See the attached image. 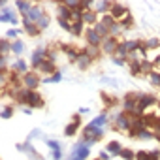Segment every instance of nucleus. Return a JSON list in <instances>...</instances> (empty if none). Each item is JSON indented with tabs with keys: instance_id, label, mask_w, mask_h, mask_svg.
Masks as SVG:
<instances>
[{
	"instance_id": "1",
	"label": "nucleus",
	"mask_w": 160,
	"mask_h": 160,
	"mask_svg": "<svg viewBox=\"0 0 160 160\" xmlns=\"http://www.w3.org/2000/svg\"><path fill=\"white\" fill-rule=\"evenodd\" d=\"M134 119H136V117H132V115L121 111L115 119H111L109 126H111L113 130H117V132H128V130L132 128V124H134Z\"/></svg>"
},
{
	"instance_id": "2",
	"label": "nucleus",
	"mask_w": 160,
	"mask_h": 160,
	"mask_svg": "<svg viewBox=\"0 0 160 160\" xmlns=\"http://www.w3.org/2000/svg\"><path fill=\"white\" fill-rule=\"evenodd\" d=\"M42 81H43V79H42L40 73L34 72V70H30L28 73L23 75V87L28 89V91H38V87L42 85Z\"/></svg>"
},
{
	"instance_id": "3",
	"label": "nucleus",
	"mask_w": 160,
	"mask_h": 160,
	"mask_svg": "<svg viewBox=\"0 0 160 160\" xmlns=\"http://www.w3.org/2000/svg\"><path fill=\"white\" fill-rule=\"evenodd\" d=\"M119 43H121V40L119 38H115V36H108V38H104V42H102V53L104 55H108V57H115L117 55V49H119Z\"/></svg>"
},
{
	"instance_id": "4",
	"label": "nucleus",
	"mask_w": 160,
	"mask_h": 160,
	"mask_svg": "<svg viewBox=\"0 0 160 160\" xmlns=\"http://www.w3.org/2000/svg\"><path fill=\"white\" fill-rule=\"evenodd\" d=\"M57 45H58V51L64 53L72 64H77V58H79V55H81V49H77L73 43H57Z\"/></svg>"
},
{
	"instance_id": "5",
	"label": "nucleus",
	"mask_w": 160,
	"mask_h": 160,
	"mask_svg": "<svg viewBox=\"0 0 160 160\" xmlns=\"http://www.w3.org/2000/svg\"><path fill=\"white\" fill-rule=\"evenodd\" d=\"M109 15H111L117 23H121L126 15H130V10H128V6H124V4H121V2H111Z\"/></svg>"
},
{
	"instance_id": "6",
	"label": "nucleus",
	"mask_w": 160,
	"mask_h": 160,
	"mask_svg": "<svg viewBox=\"0 0 160 160\" xmlns=\"http://www.w3.org/2000/svg\"><path fill=\"white\" fill-rule=\"evenodd\" d=\"M79 130H81V113H73L72 115V121L66 124V128H64V136L66 138H72V136H75Z\"/></svg>"
},
{
	"instance_id": "7",
	"label": "nucleus",
	"mask_w": 160,
	"mask_h": 160,
	"mask_svg": "<svg viewBox=\"0 0 160 160\" xmlns=\"http://www.w3.org/2000/svg\"><path fill=\"white\" fill-rule=\"evenodd\" d=\"M138 96H139V92H126V96L122 98V111L124 113L132 115L136 111V108H138Z\"/></svg>"
},
{
	"instance_id": "8",
	"label": "nucleus",
	"mask_w": 160,
	"mask_h": 160,
	"mask_svg": "<svg viewBox=\"0 0 160 160\" xmlns=\"http://www.w3.org/2000/svg\"><path fill=\"white\" fill-rule=\"evenodd\" d=\"M47 58V47H38V49H34L32 51V57H30V68L36 72L40 66H42V62Z\"/></svg>"
},
{
	"instance_id": "9",
	"label": "nucleus",
	"mask_w": 160,
	"mask_h": 160,
	"mask_svg": "<svg viewBox=\"0 0 160 160\" xmlns=\"http://www.w3.org/2000/svg\"><path fill=\"white\" fill-rule=\"evenodd\" d=\"M85 42H87V45H96V47H100L102 45V42H104V38L94 30V27H87V30H85Z\"/></svg>"
},
{
	"instance_id": "10",
	"label": "nucleus",
	"mask_w": 160,
	"mask_h": 160,
	"mask_svg": "<svg viewBox=\"0 0 160 160\" xmlns=\"http://www.w3.org/2000/svg\"><path fill=\"white\" fill-rule=\"evenodd\" d=\"M21 23H23V30L27 32V36H30V38H40L42 28H40L36 23H30V21L25 19V17H21Z\"/></svg>"
},
{
	"instance_id": "11",
	"label": "nucleus",
	"mask_w": 160,
	"mask_h": 160,
	"mask_svg": "<svg viewBox=\"0 0 160 160\" xmlns=\"http://www.w3.org/2000/svg\"><path fill=\"white\" fill-rule=\"evenodd\" d=\"M28 108H30V109H42V108H45V100H43V96H42L38 91H30Z\"/></svg>"
},
{
	"instance_id": "12",
	"label": "nucleus",
	"mask_w": 160,
	"mask_h": 160,
	"mask_svg": "<svg viewBox=\"0 0 160 160\" xmlns=\"http://www.w3.org/2000/svg\"><path fill=\"white\" fill-rule=\"evenodd\" d=\"M43 13H45V10H43V8H42L40 4H36V6L32 4L30 12H28V13L25 15V19H28L30 23H36V25H38V21H40V19L43 17Z\"/></svg>"
},
{
	"instance_id": "13",
	"label": "nucleus",
	"mask_w": 160,
	"mask_h": 160,
	"mask_svg": "<svg viewBox=\"0 0 160 160\" xmlns=\"http://www.w3.org/2000/svg\"><path fill=\"white\" fill-rule=\"evenodd\" d=\"M92 10L102 17V15L109 13V10H111V2H109V0H96V2L92 4Z\"/></svg>"
},
{
	"instance_id": "14",
	"label": "nucleus",
	"mask_w": 160,
	"mask_h": 160,
	"mask_svg": "<svg viewBox=\"0 0 160 160\" xmlns=\"http://www.w3.org/2000/svg\"><path fill=\"white\" fill-rule=\"evenodd\" d=\"M36 72H38V73H45V75H53V73H57L58 70H57V64H55L53 60L45 58V60L42 62V66H40Z\"/></svg>"
},
{
	"instance_id": "15",
	"label": "nucleus",
	"mask_w": 160,
	"mask_h": 160,
	"mask_svg": "<svg viewBox=\"0 0 160 160\" xmlns=\"http://www.w3.org/2000/svg\"><path fill=\"white\" fill-rule=\"evenodd\" d=\"M92 64H94V60H92L89 55H85V53L81 51V55H79V58H77V68L81 70V72H87V70L92 68Z\"/></svg>"
},
{
	"instance_id": "16",
	"label": "nucleus",
	"mask_w": 160,
	"mask_h": 160,
	"mask_svg": "<svg viewBox=\"0 0 160 160\" xmlns=\"http://www.w3.org/2000/svg\"><path fill=\"white\" fill-rule=\"evenodd\" d=\"M158 115L156 113H152V111H147L143 117H141V121H143V126L145 128H151V130H154L156 128V122H158Z\"/></svg>"
},
{
	"instance_id": "17",
	"label": "nucleus",
	"mask_w": 160,
	"mask_h": 160,
	"mask_svg": "<svg viewBox=\"0 0 160 160\" xmlns=\"http://www.w3.org/2000/svg\"><path fill=\"white\" fill-rule=\"evenodd\" d=\"M83 23H85L87 27H96V25L100 23V15H98L94 10H89V12L83 13Z\"/></svg>"
},
{
	"instance_id": "18",
	"label": "nucleus",
	"mask_w": 160,
	"mask_h": 160,
	"mask_svg": "<svg viewBox=\"0 0 160 160\" xmlns=\"http://www.w3.org/2000/svg\"><path fill=\"white\" fill-rule=\"evenodd\" d=\"M55 15L57 17H62V19H70L72 21V10L64 4V2H58L57 8H55Z\"/></svg>"
},
{
	"instance_id": "19",
	"label": "nucleus",
	"mask_w": 160,
	"mask_h": 160,
	"mask_svg": "<svg viewBox=\"0 0 160 160\" xmlns=\"http://www.w3.org/2000/svg\"><path fill=\"white\" fill-rule=\"evenodd\" d=\"M81 51H83L85 55H89V57H91L94 62H96V60H98V58L104 55V53H102V47H96V45H85Z\"/></svg>"
},
{
	"instance_id": "20",
	"label": "nucleus",
	"mask_w": 160,
	"mask_h": 160,
	"mask_svg": "<svg viewBox=\"0 0 160 160\" xmlns=\"http://www.w3.org/2000/svg\"><path fill=\"white\" fill-rule=\"evenodd\" d=\"M85 30H87V25L83 23V21H75V23H72V36L73 38H81V36H85Z\"/></svg>"
},
{
	"instance_id": "21",
	"label": "nucleus",
	"mask_w": 160,
	"mask_h": 160,
	"mask_svg": "<svg viewBox=\"0 0 160 160\" xmlns=\"http://www.w3.org/2000/svg\"><path fill=\"white\" fill-rule=\"evenodd\" d=\"M28 68H30V64H27L23 58H19V60H15V62H13V66H12V72L25 75V73H28V72H30Z\"/></svg>"
},
{
	"instance_id": "22",
	"label": "nucleus",
	"mask_w": 160,
	"mask_h": 160,
	"mask_svg": "<svg viewBox=\"0 0 160 160\" xmlns=\"http://www.w3.org/2000/svg\"><path fill=\"white\" fill-rule=\"evenodd\" d=\"M106 151H108L111 156H119V154H121V151H122V145H121V141H117V139H111V141H108V145H106Z\"/></svg>"
},
{
	"instance_id": "23",
	"label": "nucleus",
	"mask_w": 160,
	"mask_h": 160,
	"mask_svg": "<svg viewBox=\"0 0 160 160\" xmlns=\"http://www.w3.org/2000/svg\"><path fill=\"white\" fill-rule=\"evenodd\" d=\"M111 121H109V117L106 115V113H102V115H98V117H94L92 121H91V124H94L96 128H104L106 124H109Z\"/></svg>"
},
{
	"instance_id": "24",
	"label": "nucleus",
	"mask_w": 160,
	"mask_h": 160,
	"mask_svg": "<svg viewBox=\"0 0 160 160\" xmlns=\"http://www.w3.org/2000/svg\"><path fill=\"white\" fill-rule=\"evenodd\" d=\"M15 8L19 10V13H21V17H25L28 12H30V8H32V4L30 2H25V0H17L15 2Z\"/></svg>"
},
{
	"instance_id": "25",
	"label": "nucleus",
	"mask_w": 160,
	"mask_h": 160,
	"mask_svg": "<svg viewBox=\"0 0 160 160\" xmlns=\"http://www.w3.org/2000/svg\"><path fill=\"white\" fill-rule=\"evenodd\" d=\"M154 70V66H152V62H151V58H143L141 60V75L143 77H149V73Z\"/></svg>"
},
{
	"instance_id": "26",
	"label": "nucleus",
	"mask_w": 160,
	"mask_h": 160,
	"mask_svg": "<svg viewBox=\"0 0 160 160\" xmlns=\"http://www.w3.org/2000/svg\"><path fill=\"white\" fill-rule=\"evenodd\" d=\"M100 96H102V102H104V106H106L108 109H109V108H115V106H117V98H115V96H109V94H108L106 91H104V92H102Z\"/></svg>"
},
{
	"instance_id": "27",
	"label": "nucleus",
	"mask_w": 160,
	"mask_h": 160,
	"mask_svg": "<svg viewBox=\"0 0 160 160\" xmlns=\"http://www.w3.org/2000/svg\"><path fill=\"white\" fill-rule=\"evenodd\" d=\"M154 130H151V128H141L139 130V134H138V139H141V141H147V139H154Z\"/></svg>"
},
{
	"instance_id": "28",
	"label": "nucleus",
	"mask_w": 160,
	"mask_h": 160,
	"mask_svg": "<svg viewBox=\"0 0 160 160\" xmlns=\"http://www.w3.org/2000/svg\"><path fill=\"white\" fill-rule=\"evenodd\" d=\"M0 53H2V57H8V53H12V42L8 38L0 40Z\"/></svg>"
},
{
	"instance_id": "29",
	"label": "nucleus",
	"mask_w": 160,
	"mask_h": 160,
	"mask_svg": "<svg viewBox=\"0 0 160 160\" xmlns=\"http://www.w3.org/2000/svg\"><path fill=\"white\" fill-rule=\"evenodd\" d=\"M149 81H151L152 87L160 89V70H152V72L149 73Z\"/></svg>"
},
{
	"instance_id": "30",
	"label": "nucleus",
	"mask_w": 160,
	"mask_h": 160,
	"mask_svg": "<svg viewBox=\"0 0 160 160\" xmlns=\"http://www.w3.org/2000/svg\"><path fill=\"white\" fill-rule=\"evenodd\" d=\"M122 160H136V151L134 149H128V147H122L121 154H119Z\"/></svg>"
},
{
	"instance_id": "31",
	"label": "nucleus",
	"mask_w": 160,
	"mask_h": 160,
	"mask_svg": "<svg viewBox=\"0 0 160 160\" xmlns=\"http://www.w3.org/2000/svg\"><path fill=\"white\" fill-rule=\"evenodd\" d=\"M13 17H15V15H13V12H12L8 6H4V8H2V17H0V19H2V23H12V21H13Z\"/></svg>"
},
{
	"instance_id": "32",
	"label": "nucleus",
	"mask_w": 160,
	"mask_h": 160,
	"mask_svg": "<svg viewBox=\"0 0 160 160\" xmlns=\"http://www.w3.org/2000/svg\"><path fill=\"white\" fill-rule=\"evenodd\" d=\"M134 25H136V21H134V15L130 13V15H126L122 21H121V27L124 28V30H130V28H134Z\"/></svg>"
},
{
	"instance_id": "33",
	"label": "nucleus",
	"mask_w": 160,
	"mask_h": 160,
	"mask_svg": "<svg viewBox=\"0 0 160 160\" xmlns=\"http://www.w3.org/2000/svg\"><path fill=\"white\" fill-rule=\"evenodd\" d=\"M100 23H102V25H104V27H106V28L109 30V28H111V27H113V25H115L117 21H115V19H113V17H111L109 13H106V15H102V17H100Z\"/></svg>"
},
{
	"instance_id": "34",
	"label": "nucleus",
	"mask_w": 160,
	"mask_h": 160,
	"mask_svg": "<svg viewBox=\"0 0 160 160\" xmlns=\"http://www.w3.org/2000/svg\"><path fill=\"white\" fill-rule=\"evenodd\" d=\"M145 45L149 51H156L160 47V38H149V40H145Z\"/></svg>"
},
{
	"instance_id": "35",
	"label": "nucleus",
	"mask_w": 160,
	"mask_h": 160,
	"mask_svg": "<svg viewBox=\"0 0 160 160\" xmlns=\"http://www.w3.org/2000/svg\"><path fill=\"white\" fill-rule=\"evenodd\" d=\"M49 25H51V15L45 12V13H43V17L38 21V27H40L42 30H45V28H49Z\"/></svg>"
},
{
	"instance_id": "36",
	"label": "nucleus",
	"mask_w": 160,
	"mask_h": 160,
	"mask_svg": "<svg viewBox=\"0 0 160 160\" xmlns=\"http://www.w3.org/2000/svg\"><path fill=\"white\" fill-rule=\"evenodd\" d=\"M57 23H58V27H60L62 30H66V32H72V21H70V19L57 17Z\"/></svg>"
},
{
	"instance_id": "37",
	"label": "nucleus",
	"mask_w": 160,
	"mask_h": 160,
	"mask_svg": "<svg viewBox=\"0 0 160 160\" xmlns=\"http://www.w3.org/2000/svg\"><path fill=\"white\" fill-rule=\"evenodd\" d=\"M25 51V43L21 42V40H15V42H12V53H15V55H21Z\"/></svg>"
},
{
	"instance_id": "38",
	"label": "nucleus",
	"mask_w": 160,
	"mask_h": 160,
	"mask_svg": "<svg viewBox=\"0 0 160 160\" xmlns=\"http://www.w3.org/2000/svg\"><path fill=\"white\" fill-rule=\"evenodd\" d=\"M60 79H62V73H60V72H57V73H53V75L45 77V79H43V83H58Z\"/></svg>"
},
{
	"instance_id": "39",
	"label": "nucleus",
	"mask_w": 160,
	"mask_h": 160,
	"mask_svg": "<svg viewBox=\"0 0 160 160\" xmlns=\"http://www.w3.org/2000/svg\"><path fill=\"white\" fill-rule=\"evenodd\" d=\"M19 34H21V30H19V28H10V30L6 32V38H8L10 42H15Z\"/></svg>"
},
{
	"instance_id": "40",
	"label": "nucleus",
	"mask_w": 160,
	"mask_h": 160,
	"mask_svg": "<svg viewBox=\"0 0 160 160\" xmlns=\"http://www.w3.org/2000/svg\"><path fill=\"white\" fill-rule=\"evenodd\" d=\"M136 160H151L149 158V151H145V149L136 151Z\"/></svg>"
},
{
	"instance_id": "41",
	"label": "nucleus",
	"mask_w": 160,
	"mask_h": 160,
	"mask_svg": "<svg viewBox=\"0 0 160 160\" xmlns=\"http://www.w3.org/2000/svg\"><path fill=\"white\" fill-rule=\"evenodd\" d=\"M12 115H13V108H12V106H6L4 111H2V119L8 121V119H12Z\"/></svg>"
},
{
	"instance_id": "42",
	"label": "nucleus",
	"mask_w": 160,
	"mask_h": 160,
	"mask_svg": "<svg viewBox=\"0 0 160 160\" xmlns=\"http://www.w3.org/2000/svg\"><path fill=\"white\" fill-rule=\"evenodd\" d=\"M47 145H49V149H51L53 152L62 151V149H60V145H58V141H55V139H47Z\"/></svg>"
},
{
	"instance_id": "43",
	"label": "nucleus",
	"mask_w": 160,
	"mask_h": 160,
	"mask_svg": "<svg viewBox=\"0 0 160 160\" xmlns=\"http://www.w3.org/2000/svg\"><path fill=\"white\" fill-rule=\"evenodd\" d=\"M149 158L151 160H160V149H151L149 151Z\"/></svg>"
},
{
	"instance_id": "44",
	"label": "nucleus",
	"mask_w": 160,
	"mask_h": 160,
	"mask_svg": "<svg viewBox=\"0 0 160 160\" xmlns=\"http://www.w3.org/2000/svg\"><path fill=\"white\" fill-rule=\"evenodd\" d=\"M111 60H113V64H117V66H124V64L128 62L126 58H121V57H117V55H115V57H111Z\"/></svg>"
},
{
	"instance_id": "45",
	"label": "nucleus",
	"mask_w": 160,
	"mask_h": 160,
	"mask_svg": "<svg viewBox=\"0 0 160 160\" xmlns=\"http://www.w3.org/2000/svg\"><path fill=\"white\" fill-rule=\"evenodd\" d=\"M151 62H152V66H154V70H156V68L160 66V55H156V57H152V58H151Z\"/></svg>"
},
{
	"instance_id": "46",
	"label": "nucleus",
	"mask_w": 160,
	"mask_h": 160,
	"mask_svg": "<svg viewBox=\"0 0 160 160\" xmlns=\"http://www.w3.org/2000/svg\"><path fill=\"white\" fill-rule=\"evenodd\" d=\"M109 156H111V154H109L108 151H104V152H100V156H98V158H100V160H109Z\"/></svg>"
},
{
	"instance_id": "47",
	"label": "nucleus",
	"mask_w": 160,
	"mask_h": 160,
	"mask_svg": "<svg viewBox=\"0 0 160 160\" xmlns=\"http://www.w3.org/2000/svg\"><path fill=\"white\" fill-rule=\"evenodd\" d=\"M154 134H158V136H160V119H158V122H156V128H154Z\"/></svg>"
},
{
	"instance_id": "48",
	"label": "nucleus",
	"mask_w": 160,
	"mask_h": 160,
	"mask_svg": "<svg viewBox=\"0 0 160 160\" xmlns=\"http://www.w3.org/2000/svg\"><path fill=\"white\" fill-rule=\"evenodd\" d=\"M156 108H158V111H160V102H158V106H156Z\"/></svg>"
},
{
	"instance_id": "49",
	"label": "nucleus",
	"mask_w": 160,
	"mask_h": 160,
	"mask_svg": "<svg viewBox=\"0 0 160 160\" xmlns=\"http://www.w3.org/2000/svg\"><path fill=\"white\" fill-rule=\"evenodd\" d=\"M94 160H100V158H94Z\"/></svg>"
}]
</instances>
